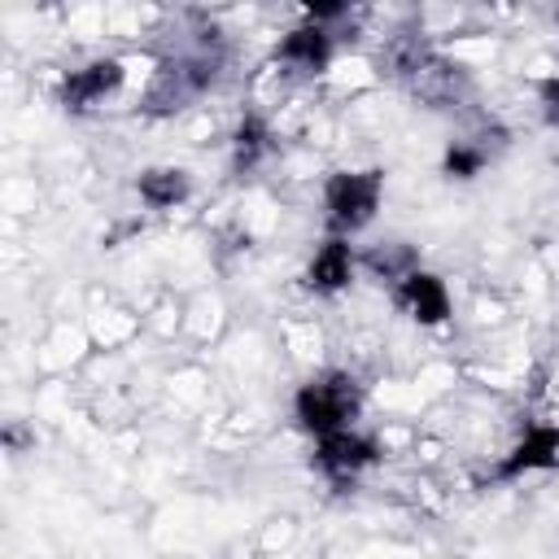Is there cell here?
<instances>
[{
  "label": "cell",
  "mask_w": 559,
  "mask_h": 559,
  "mask_svg": "<svg viewBox=\"0 0 559 559\" xmlns=\"http://www.w3.org/2000/svg\"><path fill=\"white\" fill-rule=\"evenodd\" d=\"M376 459H380L376 441L362 437V432H354V428H341V432H328V437L314 441V467H319L328 480H336V485L354 480V476H358L362 467H371Z\"/></svg>",
  "instance_id": "obj_3"
},
{
  "label": "cell",
  "mask_w": 559,
  "mask_h": 559,
  "mask_svg": "<svg viewBox=\"0 0 559 559\" xmlns=\"http://www.w3.org/2000/svg\"><path fill=\"white\" fill-rule=\"evenodd\" d=\"M380 192H384V175L380 170H336L323 183V210L328 223L349 236L358 227H367L380 210Z\"/></svg>",
  "instance_id": "obj_2"
},
{
  "label": "cell",
  "mask_w": 559,
  "mask_h": 559,
  "mask_svg": "<svg viewBox=\"0 0 559 559\" xmlns=\"http://www.w3.org/2000/svg\"><path fill=\"white\" fill-rule=\"evenodd\" d=\"M122 74H127V70H122L118 57H96V61L70 70V74H61L57 100H61L66 109H92L96 100H105L109 92L122 87Z\"/></svg>",
  "instance_id": "obj_4"
},
{
  "label": "cell",
  "mask_w": 559,
  "mask_h": 559,
  "mask_svg": "<svg viewBox=\"0 0 559 559\" xmlns=\"http://www.w3.org/2000/svg\"><path fill=\"white\" fill-rule=\"evenodd\" d=\"M441 170L450 179H476L485 170V148L480 144H467V140H454L445 148V157H441Z\"/></svg>",
  "instance_id": "obj_12"
},
{
  "label": "cell",
  "mask_w": 559,
  "mask_h": 559,
  "mask_svg": "<svg viewBox=\"0 0 559 559\" xmlns=\"http://www.w3.org/2000/svg\"><path fill=\"white\" fill-rule=\"evenodd\" d=\"M537 105H542V118H546L550 127H559V74L542 79V87H537Z\"/></svg>",
  "instance_id": "obj_13"
},
{
  "label": "cell",
  "mask_w": 559,
  "mask_h": 559,
  "mask_svg": "<svg viewBox=\"0 0 559 559\" xmlns=\"http://www.w3.org/2000/svg\"><path fill=\"white\" fill-rule=\"evenodd\" d=\"M135 192H140L144 205L170 210V205H179V201L192 197V175L183 166H153V170H144L135 179Z\"/></svg>",
  "instance_id": "obj_9"
},
{
  "label": "cell",
  "mask_w": 559,
  "mask_h": 559,
  "mask_svg": "<svg viewBox=\"0 0 559 559\" xmlns=\"http://www.w3.org/2000/svg\"><path fill=\"white\" fill-rule=\"evenodd\" d=\"M332 52H336L332 35H328L323 26H314V22H310V26H297V31H288V35L275 44V57H280L284 66L301 70V74H319V70H328Z\"/></svg>",
  "instance_id": "obj_8"
},
{
  "label": "cell",
  "mask_w": 559,
  "mask_h": 559,
  "mask_svg": "<svg viewBox=\"0 0 559 559\" xmlns=\"http://www.w3.org/2000/svg\"><path fill=\"white\" fill-rule=\"evenodd\" d=\"M349 280H354V249H349L345 236H328L314 249V258L306 262V288L341 293V288H349Z\"/></svg>",
  "instance_id": "obj_7"
},
{
  "label": "cell",
  "mask_w": 559,
  "mask_h": 559,
  "mask_svg": "<svg viewBox=\"0 0 559 559\" xmlns=\"http://www.w3.org/2000/svg\"><path fill=\"white\" fill-rule=\"evenodd\" d=\"M367 266H371L376 275H384V280L402 284L419 262H415V249H411V245L393 240V245H384V249H371V253H367Z\"/></svg>",
  "instance_id": "obj_11"
},
{
  "label": "cell",
  "mask_w": 559,
  "mask_h": 559,
  "mask_svg": "<svg viewBox=\"0 0 559 559\" xmlns=\"http://www.w3.org/2000/svg\"><path fill=\"white\" fill-rule=\"evenodd\" d=\"M358 411H362V389L349 371H323V376L306 380L293 397V415L314 441L328 437V432L354 428Z\"/></svg>",
  "instance_id": "obj_1"
},
{
  "label": "cell",
  "mask_w": 559,
  "mask_h": 559,
  "mask_svg": "<svg viewBox=\"0 0 559 559\" xmlns=\"http://www.w3.org/2000/svg\"><path fill=\"white\" fill-rule=\"evenodd\" d=\"M559 467V428L555 424H533L498 463V480H520L528 472H550Z\"/></svg>",
  "instance_id": "obj_5"
},
{
  "label": "cell",
  "mask_w": 559,
  "mask_h": 559,
  "mask_svg": "<svg viewBox=\"0 0 559 559\" xmlns=\"http://www.w3.org/2000/svg\"><path fill=\"white\" fill-rule=\"evenodd\" d=\"M555 17H559V13H555Z\"/></svg>",
  "instance_id": "obj_14"
},
{
  "label": "cell",
  "mask_w": 559,
  "mask_h": 559,
  "mask_svg": "<svg viewBox=\"0 0 559 559\" xmlns=\"http://www.w3.org/2000/svg\"><path fill=\"white\" fill-rule=\"evenodd\" d=\"M393 297H397V306H402L415 323H424V328H437V323L450 319V293H445L441 275H432V271H424V266H415L402 284H393Z\"/></svg>",
  "instance_id": "obj_6"
},
{
  "label": "cell",
  "mask_w": 559,
  "mask_h": 559,
  "mask_svg": "<svg viewBox=\"0 0 559 559\" xmlns=\"http://www.w3.org/2000/svg\"><path fill=\"white\" fill-rule=\"evenodd\" d=\"M266 148H271L266 122H262L258 114H245L240 127H236V135H231V166L245 175V170H253V166L266 157Z\"/></svg>",
  "instance_id": "obj_10"
}]
</instances>
